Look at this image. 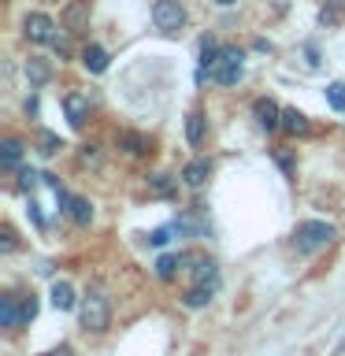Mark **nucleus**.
<instances>
[{"label":"nucleus","mask_w":345,"mask_h":356,"mask_svg":"<svg viewBox=\"0 0 345 356\" xmlns=\"http://www.w3.org/2000/svg\"><path fill=\"white\" fill-rule=\"evenodd\" d=\"M19 160H22V141L19 138H4V145H0V163L8 167H19Z\"/></svg>","instance_id":"obj_22"},{"label":"nucleus","mask_w":345,"mask_h":356,"mask_svg":"<svg viewBox=\"0 0 345 356\" xmlns=\"http://www.w3.org/2000/svg\"><path fill=\"white\" fill-rule=\"evenodd\" d=\"M275 160H278V167H282L286 175L294 171V156H289V152H275Z\"/></svg>","instance_id":"obj_32"},{"label":"nucleus","mask_w":345,"mask_h":356,"mask_svg":"<svg viewBox=\"0 0 345 356\" xmlns=\"http://www.w3.org/2000/svg\"><path fill=\"white\" fill-rule=\"evenodd\" d=\"M63 26L71 30V33L89 30V4H86V0H74V4L63 11Z\"/></svg>","instance_id":"obj_11"},{"label":"nucleus","mask_w":345,"mask_h":356,"mask_svg":"<svg viewBox=\"0 0 345 356\" xmlns=\"http://www.w3.org/2000/svg\"><path fill=\"white\" fill-rule=\"evenodd\" d=\"M0 323H4L8 330L22 327V297L19 293H4V297H0Z\"/></svg>","instance_id":"obj_9"},{"label":"nucleus","mask_w":345,"mask_h":356,"mask_svg":"<svg viewBox=\"0 0 345 356\" xmlns=\"http://www.w3.org/2000/svg\"><path fill=\"white\" fill-rule=\"evenodd\" d=\"M171 230H175V227H160V230H152V234H149V245H156V249H160V245H167V241H171Z\"/></svg>","instance_id":"obj_29"},{"label":"nucleus","mask_w":345,"mask_h":356,"mask_svg":"<svg viewBox=\"0 0 345 356\" xmlns=\"http://www.w3.org/2000/svg\"><path fill=\"white\" fill-rule=\"evenodd\" d=\"M211 293H216V286H193V289H186V293H182V305L186 308H204L208 305V300H211Z\"/></svg>","instance_id":"obj_19"},{"label":"nucleus","mask_w":345,"mask_h":356,"mask_svg":"<svg viewBox=\"0 0 345 356\" xmlns=\"http://www.w3.org/2000/svg\"><path fill=\"white\" fill-rule=\"evenodd\" d=\"M282 130L294 134V138H297V134H308V115H305V111H297V108H286L282 111Z\"/></svg>","instance_id":"obj_18"},{"label":"nucleus","mask_w":345,"mask_h":356,"mask_svg":"<svg viewBox=\"0 0 345 356\" xmlns=\"http://www.w3.org/2000/svg\"><path fill=\"white\" fill-rule=\"evenodd\" d=\"M52 305L60 308V312L74 308V289H71V282H56V286H52Z\"/></svg>","instance_id":"obj_23"},{"label":"nucleus","mask_w":345,"mask_h":356,"mask_svg":"<svg viewBox=\"0 0 345 356\" xmlns=\"http://www.w3.org/2000/svg\"><path fill=\"white\" fill-rule=\"evenodd\" d=\"M33 316H38V297L26 293V297H22V327H26V323H30Z\"/></svg>","instance_id":"obj_27"},{"label":"nucleus","mask_w":345,"mask_h":356,"mask_svg":"<svg viewBox=\"0 0 345 356\" xmlns=\"http://www.w3.org/2000/svg\"><path fill=\"white\" fill-rule=\"evenodd\" d=\"M45 356H74V353H71V345H60V349H49Z\"/></svg>","instance_id":"obj_34"},{"label":"nucleus","mask_w":345,"mask_h":356,"mask_svg":"<svg viewBox=\"0 0 345 356\" xmlns=\"http://www.w3.org/2000/svg\"><path fill=\"white\" fill-rule=\"evenodd\" d=\"M252 115H256V122H260L264 130H278V127H282V111H278V104L271 97L252 100Z\"/></svg>","instance_id":"obj_7"},{"label":"nucleus","mask_w":345,"mask_h":356,"mask_svg":"<svg viewBox=\"0 0 345 356\" xmlns=\"http://www.w3.org/2000/svg\"><path fill=\"white\" fill-rule=\"evenodd\" d=\"M241 71H245V67H241V52L238 49H223L219 60L208 67V78H211V82H219V86H234L241 78Z\"/></svg>","instance_id":"obj_4"},{"label":"nucleus","mask_w":345,"mask_h":356,"mask_svg":"<svg viewBox=\"0 0 345 356\" xmlns=\"http://www.w3.org/2000/svg\"><path fill=\"white\" fill-rule=\"evenodd\" d=\"M152 22H156V30H163V33H178L186 26L182 0H156L152 4Z\"/></svg>","instance_id":"obj_3"},{"label":"nucleus","mask_w":345,"mask_h":356,"mask_svg":"<svg viewBox=\"0 0 345 356\" xmlns=\"http://www.w3.org/2000/svg\"><path fill=\"white\" fill-rule=\"evenodd\" d=\"M193 282L200 286H219V267L208 256H193Z\"/></svg>","instance_id":"obj_12"},{"label":"nucleus","mask_w":345,"mask_h":356,"mask_svg":"<svg viewBox=\"0 0 345 356\" xmlns=\"http://www.w3.org/2000/svg\"><path fill=\"white\" fill-rule=\"evenodd\" d=\"M149 193L167 200V197H175V193H178V182H175L171 175H163V171H152V175H149Z\"/></svg>","instance_id":"obj_16"},{"label":"nucleus","mask_w":345,"mask_h":356,"mask_svg":"<svg viewBox=\"0 0 345 356\" xmlns=\"http://www.w3.org/2000/svg\"><path fill=\"white\" fill-rule=\"evenodd\" d=\"M60 149H63V141L56 138V134H49V130H41V134H38V152L52 156V152H60Z\"/></svg>","instance_id":"obj_24"},{"label":"nucleus","mask_w":345,"mask_h":356,"mask_svg":"<svg viewBox=\"0 0 345 356\" xmlns=\"http://www.w3.org/2000/svg\"><path fill=\"white\" fill-rule=\"evenodd\" d=\"M204 130H208L204 111H189V115H186V141L189 145H200V141H204Z\"/></svg>","instance_id":"obj_17"},{"label":"nucleus","mask_w":345,"mask_h":356,"mask_svg":"<svg viewBox=\"0 0 345 356\" xmlns=\"http://www.w3.org/2000/svg\"><path fill=\"white\" fill-rule=\"evenodd\" d=\"M22 33H26L33 44H52L56 41V22L49 15H41V11H33V15H26V22H22Z\"/></svg>","instance_id":"obj_5"},{"label":"nucleus","mask_w":345,"mask_h":356,"mask_svg":"<svg viewBox=\"0 0 345 356\" xmlns=\"http://www.w3.org/2000/svg\"><path fill=\"white\" fill-rule=\"evenodd\" d=\"M319 22H323V26H334V22H342V8H338V4H334V8H323V11H319Z\"/></svg>","instance_id":"obj_28"},{"label":"nucleus","mask_w":345,"mask_h":356,"mask_svg":"<svg viewBox=\"0 0 345 356\" xmlns=\"http://www.w3.org/2000/svg\"><path fill=\"white\" fill-rule=\"evenodd\" d=\"M56 200H60V208L78 222V227H89V219H93V204H89L86 197H71V193H63V189H56Z\"/></svg>","instance_id":"obj_6"},{"label":"nucleus","mask_w":345,"mask_h":356,"mask_svg":"<svg viewBox=\"0 0 345 356\" xmlns=\"http://www.w3.org/2000/svg\"><path fill=\"white\" fill-rule=\"evenodd\" d=\"M0 249H4V252H15V230H11V227L0 230Z\"/></svg>","instance_id":"obj_30"},{"label":"nucleus","mask_w":345,"mask_h":356,"mask_svg":"<svg viewBox=\"0 0 345 356\" xmlns=\"http://www.w3.org/2000/svg\"><path fill=\"white\" fill-rule=\"evenodd\" d=\"M82 327L86 330H93V334H100V330H108V323H111V308H108V297L100 293V289H89L86 293V300H82Z\"/></svg>","instance_id":"obj_2"},{"label":"nucleus","mask_w":345,"mask_h":356,"mask_svg":"<svg viewBox=\"0 0 345 356\" xmlns=\"http://www.w3.org/2000/svg\"><path fill=\"white\" fill-rule=\"evenodd\" d=\"M175 230L178 234H208V222H204V216H200V208H189L186 216L175 219Z\"/></svg>","instance_id":"obj_13"},{"label":"nucleus","mask_w":345,"mask_h":356,"mask_svg":"<svg viewBox=\"0 0 345 356\" xmlns=\"http://www.w3.org/2000/svg\"><path fill=\"white\" fill-rule=\"evenodd\" d=\"M52 49L60 52V56H71V41H67V33H56V41H52Z\"/></svg>","instance_id":"obj_31"},{"label":"nucleus","mask_w":345,"mask_h":356,"mask_svg":"<svg viewBox=\"0 0 345 356\" xmlns=\"http://www.w3.org/2000/svg\"><path fill=\"white\" fill-rule=\"evenodd\" d=\"M330 238H334V227L330 222H319V219H308L294 230V245H297V252H305V256L327 249Z\"/></svg>","instance_id":"obj_1"},{"label":"nucleus","mask_w":345,"mask_h":356,"mask_svg":"<svg viewBox=\"0 0 345 356\" xmlns=\"http://www.w3.org/2000/svg\"><path fill=\"white\" fill-rule=\"evenodd\" d=\"M119 149L122 152H130V156H141V152H149V138L145 134H138V130H119Z\"/></svg>","instance_id":"obj_15"},{"label":"nucleus","mask_w":345,"mask_h":356,"mask_svg":"<svg viewBox=\"0 0 345 356\" xmlns=\"http://www.w3.org/2000/svg\"><path fill=\"white\" fill-rule=\"evenodd\" d=\"M216 4H223V8H230V4H238V0H216Z\"/></svg>","instance_id":"obj_35"},{"label":"nucleus","mask_w":345,"mask_h":356,"mask_svg":"<svg viewBox=\"0 0 345 356\" xmlns=\"http://www.w3.org/2000/svg\"><path fill=\"white\" fill-rule=\"evenodd\" d=\"M82 63H86L89 74H104L108 71V52L100 49V44H86V49H82Z\"/></svg>","instance_id":"obj_14"},{"label":"nucleus","mask_w":345,"mask_h":356,"mask_svg":"<svg viewBox=\"0 0 345 356\" xmlns=\"http://www.w3.org/2000/svg\"><path fill=\"white\" fill-rule=\"evenodd\" d=\"M186 260H189V256H182V252H178V256H160V260H156V275H160L163 282H171V278L178 275V267H182Z\"/></svg>","instance_id":"obj_21"},{"label":"nucleus","mask_w":345,"mask_h":356,"mask_svg":"<svg viewBox=\"0 0 345 356\" xmlns=\"http://www.w3.org/2000/svg\"><path fill=\"white\" fill-rule=\"evenodd\" d=\"M334 353H338V356H342V353H345V338H342V341H338V349H334Z\"/></svg>","instance_id":"obj_36"},{"label":"nucleus","mask_w":345,"mask_h":356,"mask_svg":"<svg viewBox=\"0 0 345 356\" xmlns=\"http://www.w3.org/2000/svg\"><path fill=\"white\" fill-rule=\"evenodd\" d=\"M26 78H30V86H45L52 78V67L45 60H38V56H30L26 60Z\"/></svg>","instance_id":"obj_20"},{"label":"nucleus","mask_w":345,"mask_h":356,"mask_svg":"<svg viewBox=\"0 0 345 356\" xmlns=\"http://www.w3.org/2000/svg\"><path fill=\"white\" fill-rule=\"evenodd\" d=\"M82 160H86V163H97V160H100V152H97V145H86V152H82Z\"/></svg>","instance_id":"obj_33"},{"label":"nucleus","mask_w":345,"mask_h":356,"mask_svg":"<svg viewBox=\"0 0 345 356\" xmlns=\"http://www.w3.org/2000/svg\"><path fill=\"white\" fill-rule=\"evenodd\" d=\"M327 104L334 111H345V82H330L327 86Z\"/></svg>","instance_id":"obj_25"},{"label":"nucleus","mask_w":345,"mask_h":356,"mask_svg":"<svg viewBox=\"0 0 345 356\" xmlns=\"http://www.w3.org/2000/svg\"><path fill=\"white\" fill-rule=\"evenodd\" d=\"M38 182H45V175L30 171V167H22V171H19V189H33Z\"/></svg>","instance_id":"obj_26"},{"label":"nucleus","mask_w":345,"mask_h":356,"mask_svg":"<svg viewBox=\"0 0 345 356\" xmlns=\"http://www.w3.org/2000/svg\"><path fill=\"white\" fill-rule=\"evenodd\" d=\"M208 175H211V163L204 160V156H197V160H189L186 167H182V182L186 186H193V189H200L208 182Z\"/></svg>","instance_id":"obj_10"},{"label":"nucleus","mask_w":345,"mask_h":356,"mask_svg":"<svg viewBox=\"0 0 345 356\" xmlns=\"http://www.w3.org/2000/svg\"><path fill=\"white\" fill-rule=\"evenodd\" d=\"M63 111H67V119H71V127H86V119H89V111H93V104H89L86 93H67V97H63Z\"/></svg>","instance_id":"obj_8"}]
</instances>
